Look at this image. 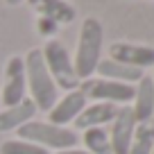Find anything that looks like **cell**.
<instances>
[{"label":"cell","instance_id":"21","mask_svg":"<svg viewBox=\"0 0 154 154\" xmlns=\"http://www.w3.org/2000/svg\"><path fill=\"white\" fill-rule=\"evenodd\" d=\"M152 154H154V149H152Z\"/></svg>","mask_w":154,"mask_h":154},{"label":"cell","instance_id":"7","mask_svg":"<svg viewBox=\"0 0 154 154\" xmlns=\"http://www.w3.org/2000/svg\"><path fill=\"white\" fill-rule=\"evenodd\" d=\"M134 129H136V118L129 104L118 106L116 118L111 120V129H109V140H111V154H129V145L134 138Z\"/></svg>","mask_w":154,"mask_h":154},{"label":"cell","instance_id":"20","mask_svg":"<svg viewBox=\"0 0 154 154\" xmlns=\"http://www.w3.org/2000/svg\"><path fill=\"white\" fill-rule=\"evenodd\" d=\"M7 5H20V2H23V0H5Z\"/></svg>","mask_w":154,"mask_h":154},{"label":"cell","instance_id":"6","mask_svg":"<svg viewBox=\"0 0 154 154\" xmlns=\"http://www.w3.org/2000/svg\"><path fill=\"white\" fill-rule=\"evenodd\" d=\"M27 97V79H25V61L23 57H9L5 66V84L0 91V102L7 106L20 104Z\"/></svg>","mask_w":154,"mask_h":154},{"label":"cell","instance_id":"10","mask_svg":"<svg viewBox=\"0 0 154 154\" xmlns=\"http://www.w3.org/2000/svg\"><path fill=\"white\" fill-rule=\"evenodd\" d=\"M131 111H134L136 122L154 120V79L149 75H143L134 86Z\"/></svg>","mask_w":154,"mask_h":154},{"label":"cell","instance_id":"12","mask_svg":"<svg viewBox=\"0 0 154 154\" xmlns=\"http://www.w3.org/2000/svg\"><path fill=\"white\" fill-rule=\"evenodd\" d=\"M27 5L41 14V18H48L57 25H68L75 20L77 11L68 0H27Z\"/></svg>","mask_w":154,"mask_h":154},{"label":"cell","instance_id":"15","mask_svg":"<svg viewBox=\"0 0 154 154\" xmlns=\"http://www.w3.org/2000/svg\"><path fill=\"white\" fill-rule=\"evenodd\" d=\"M152 149H154V120L136 122L129 154H152Z\"/></svg>","mask_w":154,"mask_h":154},{"label":"cell","instance_id":"13","mask_svg":"<svg viewBox=\"0 0 154 154\" xmlns=\"http://www.w3.org/2000/svg\"><path fill=\"white\" fill-rule=\"evenodd\" d=\"M36 106L29 97H25L20 104H14V106H7V109L0 111V131L7 134V131H16L18 127H23L25 122L34 120L36 116Z\"/></svg>","mask_w":154,"mask_h":154},{"label":"cell","instance_id":"8","mask_svg":"<svg viewBox=\"0 0 154 154\" xmlns=\"http://www.w3.org/2000/svg\"><path fill=\"white\" fill-rule=\"evenodd\" d=\"M109 59L118 63H125L129 68H138V70H145V68H154V48L149 45H136V43H116L109 45Z\"/></svg>","mask_w":154,"mask_h":154},{"label":"cell","instance_id":"9","mask_svg":"<svg viewBox=\"0 0 154 154\" xmlns=\"http://www.w3.org/2000/svg\"><path fill=\"white\" fill-rule=\"evenodd\" d=\"M84 106H86V97L79 93V88L66 91V95H63L61 100H57L54 106L48 111V122L66 127V125H70V122H75V118L82 113Z\"/></svg>","mask_w":154,"mask_h":154},{"label":"cell","instance_id":"4","mask_svg":"<svg viewBox=\"0 0 154 154\" xmlns=\"http://www.w3.org/2000/svg\"><path fill=\"white\" fill-rule=\"evenodd\" d=\"M41 54H43L45 68H48L50 77L54 79L57 88H63V91H75L79 86V77L75 72V63H72V57L68 52V48L57 41V38H50L45 41V45L41 48Z\"/></svg>","mask_w":154,"mask_h":154},{"label":"cell","instance_id":"19","mask_svg":"<svg viewBox=\"0 0 154 154\" xmlns=\"http://www.w3.org/2000/svg\"><path fill=\"white\" fill-rule=\"evenodd\" d=\"M54 154H88L86 149H77V147H72V149H61V152H54Z\"/></svg>","mask_w":154,"mask_h":154},{"label":"cell","instance_id":"16","mask_svg":"<svg viewBox=\"0 0 154 154\" xmlns=\"http://www.w3.org/2000/svg\"><path fill=\"white\" fill-rule=\"evenodd\" d=\"M84 145L88 154H111L109 129H102V127L84 129Z\"/></svg>","mask_w":154,"mask_h":154},{"label":"cell","instance_id":"1","mask_svg":"<svg viewBox=\"0 0 154 154\" xmlns=\"http://www.w3.org/2000/svg\"><path fill=\"white\" fill-rule=\"evenodd\" d=\"M23 61H25V79H27V88H29V100L34 102L36 111L48 113L57 102L59 88L45 68L41 48H32L23 57Z\"/></svg>","mask_w":154,"mask_h":154},{"label":"cell","instance_id":"2","mask_svg":"<svg viewBox=\"0 0 154 154\" xmlns=\"http://www.w3.org/2000/svg\"><path fill=\"white\" fill-rule=\"evenodd\" d=\"M102 43H104V27L95 16L84 18L82 27H79V38H77V50L72 63H75V72L82 79L95 75L97 63L102 61Z\"/></svg>","mask_w":154,"mask_h":154},{"label":"cell","instance_id":"18","mask_svg":"<svg viewBox=\"0 0 154 154\" xmlns=\"http://www.w3.org/2000/svg\"><path fill=\"white\" fill-rule=\"evenodd\" d=\"M38 27H41V32H50L52 34L54 27H57V23H52V20H48V18H41L38 20Z\"/></svg>","mask_w":154,"mask_h":154},{"label":"cell","instance_id":"3","mask_svg":"<svg viewBox=\"0 0 154 154\" xmlns=\"http://www.w3.org/2000/svg\"><path fill=\"white\" fill-rule=\"evenodd\" d=\"M20 140H27V143H34V145H41L50 152V149H72L77 147L79 143V136H77L75 129H68V127H59V125H52L48 120H29L25 122L23 127L16 129Z\"/></svg>","mask_w":154,"mask_h":154},{"label":"cell","instance_id":"17","mask_svg":"<svg viewBox=\"0 0 154 154\" xmlns=\"http://www.w3.org/2000/svg\"><path fill=\"white\" fill-rule=\"evenodd\" d=\"M0 154H50V152L41 145L27 143V140H20V138H11L0 145Z\"/></svg>","mask_w":154,"mask_h":154},{"label":"cell","instance_id":"11","mask_svg":"<svg viewBox=\"0 0 154 154\" xmlns=\"http://www.w3.org/2000/svg\"><path fill=\"white\" fill-rule=\"evenodd\" d=\"M116 111L118 106L109 104V102H93L86 104L82 109V113L75 118V129H91V127H104L111 125V120L116 118Z\"/></svg>","mask_w":154,"mask_h":154},{"label":"cell","instance_id":"14","mask_svg":"<svg viewBox=\"0 0 154 154\" xmlns=\"http://www.w3.org/2000/svg\"><path fill=\"white\" fill-rule=\"evenodd\" d=\"M95 75L104 77V79H113V82H122V84L136 86L138 79L145 72L138 70V68H129V66H125V63H118V61H113V59H109V57H102V61L97 63V68H95Z\"/></svg>","mask_w":154,"mask_h":154},{"label":"cell","instance_id":"5","mask_svg":"<svg viewBox=\"0 0 154 154\" xmlns=\"http://www.w3.org/2000/svg\"><path fill=\"white\" fill-rule=\"evenodd\" d=\"M79 93L86 100L93 102H109L116 106H125L134 97V86L122 82H113V79H104V77H88L79 82Z\"/></svg>","mask_w":154,"mask_h":154}]
</instances>
